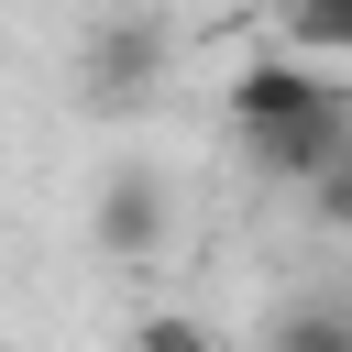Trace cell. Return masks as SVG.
<instances>
[{"instance_id":"cell-8","label":"cell","mask_w":352,"mask_h":352,"mask_svg":"<svg viewBox=\"0 0 352 352\" xmlns=\"http://www.w3.org/2000/svg\"><path fill=\"white\" fill-rule=\"evenodd\" d=\"M132 341H143V352H198V341H209V319H187V308H154V319H132Z\"/></svg>"},{"instance_id":"cell-9","label":"cell","mask_w":352,"mask_h":352,"mask_svg":"<svg viewBox=\"0 0 352 352\" xmlns=\"http://www.w3.org/2000/svg\"><path fill=\"white\" fill-rule=\"evenodd\" d=\"M264 11H286V0H264Z\"/></svg>"},{"instance_id":"cell-1","label":"cell","mask_w":352,"mask_h":352,"mask_svg":"<svg viewBox=\"0 0 352 352\" xmlns=\"http://www.w3.org/2000/svg\"><path fill=\"white\" fill-rule=\"evenodd\" d=\"M154 88H165V22H143V11L88 22V44H77V99H88V110H132V99H154Z\"/></svg>"},{"instance_id":"cell-3","label":"cell","mask_w":352,"mask_h":352,"mask_svg":"<svg viewBox=\"0 0 352 352\" xmlns=\"http://www.w3.org/2000/svg\"><path fill=\"white\" fill-rule=\"evenodd\" d=\"M88 231H99V253H110V264H154V253H165V231H176V198H165V176L121 165V176L99 187Z\"/></svg>"},{"instance_id":"cell-7","label":"cell","mask_w":352,"mask_h":352,"mask_svg":"<svg viewBox=\"0 0 352 352\" xmlns=\"http://www.w3.org/2000/svg\"><path fill=\"white\" fill-rule=\"evenodd\" d=\"M308 209H319V231H352V143L308 176Z\"/></svg>"},{"instance_id":"cell-6","label":"cell","mask_w":352,"mask_h":352,"mask_svg":"<svg viewBox=\"0 0 352 352\" xmlns=\"http://www.w3.org/2000/svg\"><path fill=\"white\" fill-rule=\"evenodd\" d=\"M275 341H286V352H341V341H352V308H286Z\"/></svg>"},{"instance_id":"cell-2","label":"cell","mask_w":352,"mask_h":352,"mask_svg":"<svg viewBox=\"0 0 352 352\" xmlns=\"http://www.w3.org/2000/svg\"><path fill=\"white\" fill-rule=\"evenodd\" d=\"M341 143H352V77H341V88H319L308 110L242 121V154H253V176H275V187H308V176H319Z\"/></svg>"},{"instance_id":"cell-4","label":"cell","mask_w":352,"mask_h":352,"mask_svg":"<svg viewBox=\"0 0 352 352\" xmlns=\"http://www.w3.org/2000/svg\"><path fill=\"white\" fill-rule=\"evenodd\" d=\"M319 88H341L319 55H253V66L231 77V132H242V121H275V110H308Z\"/></svg>"},{"instance_id":"cell-5","label":"cell","mask_w":352,"mask_h":352,"mask_svg":"<svg viewBox=\"0 0 352 352\" xmlns=\"http://www.w3.org/2000/svg\"><path fill=\"white\" fill-rule=\"evenodd\" d=\"M286 33H297L308 55H341V66H352V0H286Z\"/></svg>"}]
</instances>
